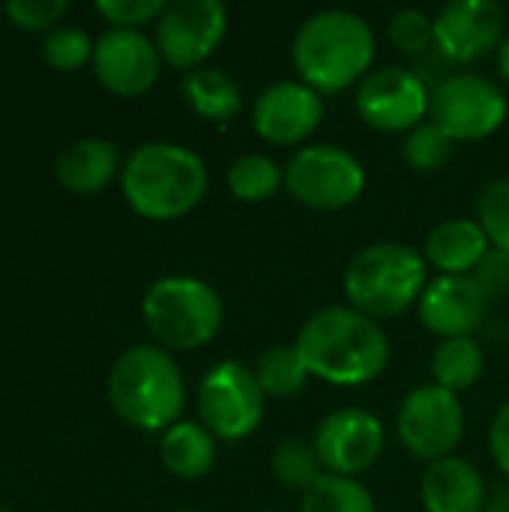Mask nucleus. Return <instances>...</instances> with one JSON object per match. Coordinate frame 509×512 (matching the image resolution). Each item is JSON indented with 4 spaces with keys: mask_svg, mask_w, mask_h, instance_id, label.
Instances as JSON below:
<instances>
[{
    "mask_svg": "<svg viewBox=\"0 0 509 512\" xmlns=\"http://www.w3.org/2000/svg\"><path fill=\"white\" fill-rule=\"evenodd\" d=\"M216 438L195 420H180L162 432L159 459L168 474L180 480H201L216 465Z\"/></svg>",
    "mask_w": 509,
    "mask_h": 512,
    "instance_id": "21",
    "label": "nucleus"
},
{
    "mask_svg": "<svg viewBox=\"0 0 509 512\" xmlns=\"http://www.w3.org/2000/svg\"><path fill=\"white\" fill-rule=\"evenodd\" d=\"M291 60L300 81L321 96L342 93L372 72L375 33L357 12L321 9L297 27Z\"/></svg>",
    "mask_w": 509,
    "mask_h": 512,
    "instance_id": "2",
    "label": "nucleus"
},
{
    "mask_svg": "<svg viewBox=\"0 0 509 512\" xmlns=\"http://www.w3.org/2000/svg\"><path fill=\"white\" fill-rule=\"evenodd\" d=\"M492 249L477 219H447L435 225L423 243V258L441 276H471Z\"/></svg>",
    "mask_w": 509,
    "mask_h": 512,
    "instance_id": "20",
    "label": "nucleus"
},
{
    "mask_svg": "<svg viewBox=\"0 0 509 512\" xmlns=\"http://www.w3.org/2000/svg\"><path fill=\"white\" fill-rule=\"evenodd\" d=\"M507 39V12L495 0H450L435 15V48L453 63L498 54Z\"/></svg>",
    "mask_w": 509,
    "mask_h": 512,
    "instance_id": "14",
    "label": "nucleus"
},
{
    "mask_svg": "<svg viewBox=\"0 0 509 512\" xmlns=\"http://www.w3.org/2000/svg\"><path fill=\"white\" fill-rule=\"evenodd\" d=\"M126 204L150 222H174L189 216L210 189L204 159L171 141L141 144L120 174Z\"/></svg>",
    "mask_w": 509,
    "mask_h": 512,
    "instance_id": "3",
    "label": "nucleus"
},
{
    "mask_svg": "<svg viewBox=\"0 0 509 512\" xmlns=\"http://www.w3.org/2000/svg\"><path fill=\"white\" fill-rule=\"evenodd\" d=\"M252 372H255L264 396H273V399L297 396L306 387V381L312 378L297 345H273V348L261 351Z\"/></svg>",
    "mask_w": 509,
    "mask_h": 512,
    "instance_id": "24",
    "label": "nucleus"
},
{
    "mask_svg": "<svg viewBox=\"0 0 509 512\" xmlns=\"http://www.w3.org/2000/svg\"><path fill=\"white\" fill-rule=\"evenodd\" d=\"M420 501L426 512H483L486 483L474 462L447 456L432 462L420 480Z\"/></svg>",
    "mask_w": 509,
    "mask_h": 512,
    "instance_id": "18",
    "label": "nucleus"
},
{
    "mask_svg": "<svg viewBox=\"0 0 509 512\" xmlns=\"http://www.w3.org/2000/svg\"><path fill=\"white\" fill-rule=\"evenodd\" d=\"M120 171V153L108 138L87 135L75 138L57 153L54 174L63 189L75 195H96L102 192Z\"/></svg>",
    "mask_w": 509,
    "mask_h": 512,
    "instance_id": "19",
    "label": "nucleus"
},
{
    "mask_svg": "<svg viewBox=\"0 0 509 512\" xmlns=\"http://www.w3.org/2000/svg\"><path fill=\"white\" fill-rule=\"evenodd\" d=\"M309 372L336 387H363L384 375L390 339L384 327L351 306L315 312L294 339Z\"/></svg>",
    "mask_w": 509,
    "mask_h": 512,
    "instance_id": "1",
    "label": "nucleus"
},
{
    "mask_svg": "<svg viewBox=\"0 0 509 512\" xmlns=\"http://www.w3.org/2000/svg\"><path fill=\"white\" fill-rule=\"evenodd\" d=\"M486 372V351L474 336H459V339H441L438 348L432 351V378L438 387L450 393H465L471 390Z\"/></svg>",
    "mask_w": 509,
    "mask_h": 512,
    "instance_id": "23",
    "label": "nucleus"
},
{
    "mask_svg": "<svg viewBox=\"0 0 509 512\" xmlns=\"http://www.w3.org/2000/svg\"><path fill=\"white\" fill-rule=\"evenodd\" d=\"M285 189L309 210H345L366 192V168L339 144H306L285 165Z\"/></svg>",
    "mask_w": 509,
    "mask_h": 512,
    "instance_id": "7",
    "label": "nucleus"
},
{
    "mask_svg": "<svg viewBox=\"0 0 509 512\" xmlns=\"http://www.w3.org/2000/svg\"><path fill=\"white\" fill-rule=\"evenodd\" d=\"M417 309L429 333L441 339H459L477 333L486 318L489 297L474 276H438L429 279Z\"/></svg>",
    "mask_w": 509,
    "mask_h": 512,
    "instance_id": "17",
    "label": "nucleus"
},
{
    "mask_svg": "<svg viewBox=\"0 0 509 512\" xmlns=\"http://www.w3.org/2000/svg\"><path fill=\"white\" fill-rule=\"evenodd\" d=\"M300 512H378V507L360 480L324 474L309 492H303Z\"/></svg>",
    "mask_w": 509,
    "mask_h": 512,
    "instance_id": "27",
    "label": "nucleus"
},
{
    "mask_svg": "<svg viewBox=\"0 0 509 512\" xmlns=\"http://www.w3.org/2000/svg\"><path fill=\"white\" fill-rule=\"evenodd\" d=\"M312 444L327 474L357 480L363 471H369L381 459L387 432H384V423L372 411L351 405V408L330 411L318 423Z\"/></svg>",
    "mask_w": 509,
    "mask_h": 512,
    "instance_id": "13",
    "label": "nucleus"
},
{
    "mask_svg": "<svg viewBox=\"0 0 509 512\" xmlns=\"http://www.w3.org/2000/svg\"><path fill=\"white\" fill-rule=\"evenodd\" d=\"M453 144L456 141L441 126H435L432 120H426V123H420L417 129H411L405 135V141H402V159L417 174H435V171H441L450 162Z\"/></svg>",
    "mask_w": 509,
    "mask_h": 512,
    "instance_id": "28",
    "label": "nucleus"
},
{
    "mask_svg": "<svg viewBox=\"0 0 509 512\" xmlns=\"http://www.w3.org/2000/svg\"><path fill=\"white\" fill-rule=\"evenodd\" d=\"M483 512H507V510H483Z\"/></svg>",
    "mask_w": 509,
    "mask_h": 512,
    "instance_id": "37",
    "label": "nucleus"
},
{
    "mask_svg": "<svg viewBox=\"0 0 509 512\" xmlns=\"http://www.w3.org/2000/svg\"><path fill=\"white\" fill-rule=\"evenodd\" d=\"M108 402L123 423L144 432H165L180 423L186 381L162 345H132L108 372Z\"/></svg>",
    "mask_w": 509,
    "mask_h": 512,
    "instance_id": "4",
    "label": "nucleus"
},
{
    "mask_svg": "<svg viewBox=\"0 0 509 512\" xmlns=\"http://www.w3.org/2000/svg\"><path fill=\"white\" fill-rule=\"evenodd\" d=\"M180 90H183L186 105L210 123L234 120L243 108L240 84L216 66H198V69L186 72Z\"/></svg>",
    "mask_w": 509,
    "mask_h": 512,
    "instance_id": "22",
    "label": "nucleus"
},
{
    "mask_svg": "<svg viewBox=\"0 0 509 512\" xmlns=\"http://www.w3.org/2000/svg\"><path fill=\"white\" fill-rule=\"evenodd\" d=\"M264 390L255 372L237 360L216 363L198 384V423L225 444L243 441L264 423Z\"/></svg>",
    "mask_w": 509,
    "mask_h": 512,
    "instance_id": "8",
    "label": "nucleus"
},
{
    "mask_svg": "<svg viewBox=\"0 0 509 512\" xmlns=\"http://www.w3.org/2000/svg\"><path fill=\"white\" fill-rule=\"evenodd\" d=\"M0 512H9V510H0Z\"/></svg>",
    "mask_w": 509,
    "mask_h": 512,
    "instance_id": "39",
    "label": "nucleus"
},
{
    "mask_svg": "<svg viewBox=\"0 0 509 512\" xmlns=\"http://www.w3.org/2000/svg\"><path fill=\"white\" fill-rule=\"evenodd\" d=\"M396 432L408 456L417 462H441L456 456L465 435V408L462 399L444 387L423 384L411 390L396 414Z\"/></svg>",
    "mask_w": 509,
    "mask_h": 512,
    "instance_id": "9",
    "label": "nucleus"
},
{
    "mask_svg": "<svg viewBox=\"0 0 509 512\" xmlns=\"http://www.w3.org/2000/svg\"><path fill=\"white\" fill-rule=\"evenodd\" d=\"M489 453H492V462L498 465V471L509 477V399L498 408V414L492 420V429H489Z\"/></svg>",
    "mask_w": 509,
    "mask_h": 512,
    "instance_id": "35",
    "label": "nucleus"
},
{
    "mask_svg": "<svg viewBox=\"0 0 509 512\" xmlns=\"http://www.w3.org/2000/svg\"><path fill=\"white\" fill-rule=\"evenodd\" d=\"M93 48H96V42L90 39L87 30L72 27V24H60L45 36L42 57L48 66H54L60 72H72V69H81L87 60L93 63Z\"/></svg>",
    "mask_w": 509,
    "mask_h": 512,
    "instance_id": "29",
    "label": "nucleus"
},
{
    "mask_svg": "<svg viewBox=\"0 0 509 512\" xmlns=\"http://www.w3.org/2000/svg\"><path fill=\"white\" fill-rule=\"evenodd\" d=\"M387 36L402 54H423L435 42V18H429L423 9H399L390 15Z\"/></svg>",
    "mask_w": 509,
    "mask_h": 512,
    "instance_id": "31",
    "label": "nucleus"
},
{
    "mask_svg": "<svg viewBox=\"0 0 509 512\" xmlns=\"http://www.w3.org/2000/svg\"><path fill=\"white\" fill-rule=\"evenodd\" d=\"M474 282L486 291V297H501L509 291V255L501 249H489L486 258L477 264V270L471 273Z\"/></svg>",
    "mask_w": 509,
    "mask_h": 512,
    "instance_id": "34",
    "label": "nucleus"
},
{
    "mask_svg": "<svg viewBox=\"0 0 509 512\" xmlns=\"http://www.w3.org/2000/svg\"><path fill=\"white\" fill-rule=\"evenodd\" d=\"M141 318L165 351H195L213 342L225 309L219 291L204 279L165 276L147 288L141 300Z\"/></svg>",
    "mask_w": 509,
    "mask_h": 512,
    "instance_id": "6",
    "label": "nucleus"
},
{
    "mask_svg": "<svg viewBox=\"0 0 509 512\" xmlns=\"http://www.w3.org/2000/svg\"><path fill=\"white\" fill-rule=\"evenodd\" d=\"M507 111V96L492 78L456 72L432 90L429 120L453 141H483L504 126Z\"/></svg>",
    "mask_w": 509,
    "mask_h": 512,
    "instance_id": "10",
    "label": "nucleus"
},
{
    "mask_svg": "<svg viewBox=\"0 0 509 512\" xmlns=\"http://www.w3.org/2000/svg\"><path fill=\"white\" fill-rule=\"evenodd\" d=\"M357 114L378 132H411L432 111L429 84L408 66L372 69L354 93Z\"/></svg>",
    "mask_w": 509,
    "mask_h": 512,
    "instance_id": "11",
    "label": "nucleus"
},
{
    "mask_svg": "<svg viewBox=\"0 0 509 512\" xmlns=\"http://www.w3.org/2000/svg\"><path fill=\"white\" fill-rule=\"evenodd\" d=\"M270 471H273L276 483L291 492H309L327 474L315 453V444L300 441V438H288V441L276 444V450L270 456Z\"/></svg>",
    "mask_w": 509,
    "mask_h": 512,
    "instance_id": "26",
    "label": "nucleus"
},
{
    "mask_svg": "<svg viewBox=\"0 0 509 512\" xmlns=\"http://www.w3.org/2000/svg\"><path fill=\"white\" fill-rule=\"evenodd\" d=\"M165 6V0H99L96 12L117 30H141L144 24H156Z\"/></svg>",
    "mask_w": 509,
    "mask_h": 512,
    "instance_id": "33",
    "label": "nucleus"
},
{
    "mask_svg": "<svg viewBox=\"0 0 509 512\" xmlns=\"http://www.w3.org/2000/svg\"><path fill=\"white\" fill-rule=\"evenodd\" d=\"M225 183H228V192L237 201L261 204V201H270L285 186V168H279L270 156L246 153V156H237L228 165Z\"/></svg>",
    "mask_w": 509,
    "mask_h": 512,
    "instance_id": "25",
    "label": "nucleus"
},
{
    "mask_svg": "<svg viewBox=\"0 0 509 512\" xmlns=\"http://www.w3.org/2000/svg\"><path fill=\"white\" fill-rule=\"evenodd\" d=\"M324 120V96L303 81H273L252 102V129L276 147L306 144Z\"/></svg>",
    "mask_w": 509,
    "mask_h": 512,
    "instance_id": "15",
    "label": "nucleus"
},
{
    "mask_svg": "<svg viewBox=\"0 0 509 512\" xmlns=\"http://www.w3.org/2000/svg\"><path fill=\"white\" fill-rule=\"evenodd\" d=\"M477 222L486 231L492 249L509 255V177L492 180L477 201Z\"/></svg>",
    "mask_w": 509,
    "mask_h": 512,
    "instance_id": "30",
    "label": "nucleus"
},
{
    "mask_svg": "<svg viewBox=\"0 0 509 512\" xmlns=\"http://www.w3.org/2000/svg\"><path fill=\"white\" fill-rule=\"evenodd\" d=\"M342 282L348 306L381 324L420 303L429 285V264L408 243L378 240L348 261Z\"/></svg>",
    "mask_w": 509,
    "mask_h": 512,
    "instance_id": "5",
    "label": "nucleus"
},
{
    "mask_svg": "<svg viewBox=\"0 0 509 512\" xmlns=\"http://www.w3.org/2000/svg\"><path fill=\"white\" fill-rule=\"evenodd\" d=\"M498 69H501V75L509 81V33L507 39L501 42V48H498Z\"/></svg>",
    "mask_w": 509,
    "mask_h": 512,
    "instance_id": "36",
    "label": "nucleus"
},
{
    "mask_svg": "<svg viewBox=\"0 0 509 512\" xmlns=\"http://www.w3.org/2000/svg\"><path fill=\"white\" fill-rule=\"evenodd\" d=\"M93 72L105 90L123 99L153 90L162 72V54L141 30H105L93 48Z\"/></svg>",
    "mask_w": 509,
    "mask_h": 512,
    "instance_id": "16",
    "label": "nucleus"
},
{
    "mask_svg": "<svg viewBox=\"0 0 509 512\" xmlns=\"http://www.w3.org/2000/svg\"><path fill=\"white\" fill-rule=\"evenodd\" d=\"M6 18L27 33H39V30H54L60 27V18L69 12L66 0H9L3 6Z\"/></svg>",
    "mask_w": 509,
    "mask_h": 512,
    "instance_id": "32",
    "label": "nucleus"
},
{
    "mask_svg": "<svg viewBox=\"0 0 509 512\" xmlns=\"http://www.w3.org/2000/svg\"><path fill=\"white\" fill-rule=\"evenodd\" d=\"M180 512H198V510H180Z\"/></svg>",
    "mask_w": 509,
    "mask_h": 512,
    "instance_id": "38",
    "label": "nucleus"
},
{
    "mask_svg": "<svg viewBox=\"0 0 509 512\" xmlns=\"http://www.w3.org/2000/svg\"><path fill=\"white\" fill-rule=\"evenodd\" d=\"M228 9L219 0H177L168 3L156 21V48L174 69H198L225 39Z\"/></svg>",
    "mask_w": 509,
    "mask_h": 512,
    "instance_id": "12",
    "label": "nucleus"
}]
</instances>
